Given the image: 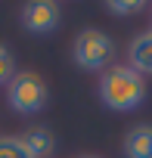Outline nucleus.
<instances>
[{
	"label": "nucleus",
	"instance_id": "nucleus-1",
	"mask_svg": "<svg viewBox=\"0 0 152 158\" xmlns=\"http://www.w3.org/2000/svg\"><path fill=\"white\" fill-rule=\"evenodd\" d=\"M99 99L112 112H133L146 99V77L130 65H109L99 77Z\"/></svg>",
	"mask_w": 152,
	"mask_h": 158
},
{
	"label": "nucleus",
	"instance_id": "nucleus-2",
	"mask_svg": "<svg viewBox=\"0 0 152 158\" xmlns=\"http://www.w3.org/2000/svg\"><path fill=\"white\" fill-rule=\"evenodd\" d=\"M71 56H74V65L84 68V71H103V68H109V62L115 56V44H112V37L106 31L84 28L78 37H74Z\"/></svg>",
	"mask_w": 152,
	"mask_h": 158
},
{
	"label": "nucleus",
	"instance_id": "nucleus-3",
	"mask_svg": "<svg viewBox=\"0 0 152 158\" xmlns=\"http://www.w3.org/2000/svg\"><path fill=\"white\" fill-rule=\"evenodd\" d=\"M6 102L16 115H34L47 106V84L34 71H16L6 84Z\"/></svg>",
	"mask_w": 152,
	"mask_h": 158
},
{
	"label": "nucleus",
	"instance_id": "nucleus-4",
	"mask_svg": "<svg viewBox=\"0 0 152 158\" xmlns=\"http://www.w3.org/2000/svg\"><path fill=\"white\" fill-rule=\"evenodd\" d=\"M22 28L31 34H50L59 28V6L50 0H34L22 6Z\"/></svg>",
	"mask_w": 152,
	"mask_h": 158
},
{
	"label": "nucleus",
	"instance_id": "nucleus-5",
	"mask_svg": "<svg viewBox=\"0 0 152 158\" xmlns=\"http://www.w3.org/2000/svg\"><path fill=\"white\" fill-rule=\"evenodd\" d=\"M127 65L137 71V74H152V31H143L130 40L127 47Z\"/></svg>",
	"mask_w": 152,
	"mask_h": 158
},
{
	"label": "nucleus",
	"instance_id": "nucleus-6",
	"mask_svg": "<svg viewBox=\"0 0 152 158\" xmlns=\"http://www.w3.org/2000/svg\"><path fill=\"white\" fill-rule=\"evenodd\" d=\"M121 152H124V158H152V127L137 124L133 130H127Z\"/></svg>",
	"mask_w": 152,
	"mask_h": 158
},
{
	"label": "nucleus",
	"instance_id": "nucleus-7",
	"mask_svg": "<svg viewBox=\"0 0 152 158\" xmlns=\"http://www.w3.org/2000/svg\"><path fill=\"white\" fill-rule=\"evenodd\" d=\"M19 139H22V146L28 149L31 158H50L53 149H56V139H53V133H50L47 127H34V130L22 133Z\"/></svg>",
	"mask_w": 152,
	"mask_h": 158
},
{
	"label": "nucleus",
	"instance_id": "nucleus-8",
	"mask_svg": "<svg viewBox=\"0 0 152 158\" xmlns=\"http://www.w3.org/2000/svg\"><path fill=\"white\" fill-rule=\"evenodd\" d=\"M0 158H31L19 136H0Z\"/></svg>",
	"mask_w": 152,
	"mask_h": 158
},
{
	"label": "nucleus",
	"instance_id": "nucleus-9",
	"mask_svg": "<svg viewBox=\"0 0 152 158\" xmlns=\"http://www.w3.org/2000/svg\"><path fill=\"white\" fill-rule=\"evenodd\" d=\"M115 16H133V13H140L146 3H143V0H109V3H106Z\"/></svg>",
	"mask_w": 152,
	"mask_h": 158
},
{
	"label": "nucleus",
	"instance_id": "nucleus-10",
	"mask_svg": "<svg viewBox=\"0 0 152 158\" xmlns=\"http://www.w3.org/2000/svg\"><path fill=\"white\" fill-rule=\"evenodd\" d=\"M16 74V62H13V53L0 44V84H10Z\"/></svg>",
	"mask_w": 152,
	"mask_h": 158
},
{
	"label": "nucleus",
	"instance_id": "nucleus-11",
	"mask_svg": "<svg viewBox=\"0 0 152 158\" xmlns=\"http://www.w3.org/2000/svg\"><path fill=\"white\" fill-rule=\"evenodd\" d=\"M84 158H93V155H84Z\"/></svg>",
	"mask_w": 152,
	"mask_h": 158
}]
</instances>
